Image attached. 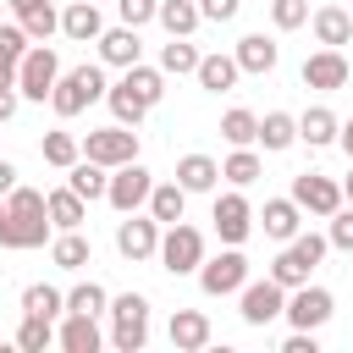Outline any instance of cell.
I'll return each mask as SVG.
<instances>
[{"mask_svg": "<svg viewBox=\"0 0 353 353\" xmlns=\"http://www.w3.org/2000/svg\"><path fill=\"white\" fill-rule=\"evenodd\" d=\"M171 347H176V353L210 347V314H204V309H176V314H171Z\"/></svg>", "mask_w": 353, "mask_h": 353, "instance_id": "d6986e66", "label": "cell"}, {"mask_svg": "<svg viewBox=\"0 0 353 353\" xmlns=\"http://www.w3.org/2000/svg\"><path fill=\"white\" fill-rule=\"evenodd\" d=\"M199 265H204V232L188 226V221H171V226L160 232V270H171V276H199Z\"/></svg>", "mask_w": 353, "mask_h": 353, "instance_id": "5b68a950", "label": "cell"}, {"mask_svg": "<svg viewBox=\"0 0 353 353\" xmlns=\"http://www.w3.org/2000/svg\"><path fill=\"white\" fill-rule=\"evenodd\" d=\"M259 226H265V237H276V243H292V237H298V226H303V210H298V199H265V210H259Z\"/></svg>", "mask_w": 353, "mask_h": 353, "instance_id": "ac0fdd59", "label": "cell"}, {"mask_svg": "<svg viewBox=\"0 0 353 353\" xmlns=\"http://www.w3.org/2000/svg\"><path fill=\"white\" fill-rule=\"evenodd\" d=\"M237 314H243V325H270V320H281V314H287V287H281L276 276H265V281H243V292H237Z\"/></svg>", "mask_w": 353, "mask_h": 353, "instance_id": "52a82bcc", "label": "cell"}, {"mask_svg": "<svg viewBox=\"0 0 353 353\" xmlns=\"http://www.w3.org/2000/svg\"><path fill=\"white\" fill-rule=\"evenodd\" d=\"M331 314H336V298H331L325 287L303 281V287L287 292V320H292V331H320Z\"/></svg>", "mask_w": 353, "mask_h": 353, "instance_id": "7c38bea8", "label": "cell"}, {"mask_svg": "<svg viewBox=\"0 0 353 353\" xmlns=\"http://www.w3.org/2000/svg\"><path fill=\"white\" fill-rule=\"evenodd\" d=\"M116 11H121V22H127V28H143V22H154V17H160V0H116Z\"/></svg>", "mask_w": 353, "mask_h": 353, "instance_id": "ee69618b", "label": "cell"}, {"mask_svg": "<svg viewBox=\"0 0 353 353\" xmlns=\"http://www.w3.org/2000/svg\"><path fill=\"white\" fill-rule=\"evenodd\" d=\"M232 55H237V66H243V72L265 77V72H276V61H281V44H276L270 33H243Z\"/></svg>", "mask_w": 353, "mask_h": 353, "instance_id": "e0dca14e", "label": "cell"}, {"mask_svg": "<svg viewBox=\"0 0 353 353\" xmlns=\"http://www.w3.org/2000/svg\"><path fill=\"white\" fill-rule=\"evenodd\" d=\"M11 188H17V165H11V160H6V154H0V199H6V193H11Z\"/></svg>", "mask_w": 353, "mask_h": 353, "instance_id": "c3c4849f", "label": "cell"}, {"mask_svg": "<svg viewBox=\"0 0 353 353\" xmlns=\"http://www.w3.org/2000/svg\"><path fill=\"white\" fill-rule=\"evenodd\" d=\"M199 22H204L199 0H160V28H165L171 39H193Z\"/></svg>", "mask_w": 353, "mask_h": 353, "instance_id": "1f68e13d", "label": "cell"}, {"mask_svg": "<svg viewBox=\"0 0 353 353\" xmlns=\"http://www.w3.org/2000/svg\"><path fill=\"white\" fill-rule=\"evenodd\" d=\"M342 199H347V204H353V171H347V182H342Z\"/></svg>", "mask_w": 353, "mask_h": 353, "instance_id": "816d5d0a", "label": "cell"}, {"mask_svg": "<svg viewBox=\"0 0 353 353\" xmlns=\"http://www.w3.org/2000/svg\"><path fill=\"white\" fill-rule=\"evenodd\" d=\"M44 199H50V221H55L61 232H77V226H83V215H88V199H83L72 182H66V188H55V193H44Z\"/></svg>", "mask_w": 353, "mask_h": 353, "instance_id": "484cf974", "label": "cell"}, {"mask_svg": "<svg viewBox=\"0 0 353 353\" xmlns=\"http://www.w3.org/2000/svg\"><path fill=\"white\" fill-rule=\"evenodd\" d=\"M22 314L61 320V314H66V292H61V287H50V281H33V287H22Z\"/></svg>", "mask_w": 353, "mask_h": 353, "instance_id": "4dcf8cb0", "label": "cell"}, {"mask_svg": "<svg viewBox=\"0 0 353 353\" xmlns=\"http://www.w3.org/2000/svg\"><path fill=\"white\" fill-rule=\"evenodd\" d=\"M17 22H22V33H28V39H33V44H50V39H55V33H61V11H55V6H50V0H39V6H33V11H22V17H17Z\"/></svg>", "mask_w": 353, "mask_h": 353, "instance_id": "74e56055", "label": "cell"}, {"mask_svg": "<svg viewBox=\"0 0 353 353\" xmlns=\"http://www.w3.org/2000/svg\"><path fill=\"white\" fill-rule=\"evenodd\" d=\"M270 22H276L281 33L303 28V22H309V0H270Z\"/></svg>", "mask_w": 353, "mask_h": 353, "instance_id": "b9f144b4", "label": "cell"}, {"mask_svg": "<svg viewBox=\"0 0 353 353\" xmlns=\"http://www.w3.org/2000/svg\"><path fill=\"white\" fill-rule=\"evenodd\" d=\"M50 199L39 193V188H11L6 193V226H0V248H44L50 243Z\"/></svg>", "mask_w": 353, "mask_h": 353, "instance_id": "6da1fadb", "label": "cell"}, {"mask_svg": "<svg viewBox=\"0 0 353 353\" xmlns=\"http://www.w3.org/2000/svg\"><path fill=\"white\" fill-rule=\"evenodd\" d=\"M6 6H11V11H17V17H22V11H33V6H39V0H6Z\"/></svg>", "mask_w": 353, "mask_h": 353, "instance_id": "f907efd6", "label": "cell"}, {"mask_svg": "<svg viewBox=\"0 0 353 353\" xmlns=\"http://www.w3.org/2000/svg\"><path fill=\"white\" fill-rule=\"evenodd\" d=\"M116 248H121V259H132V265H143V259H160V221L132 210V215L116 226Z\"/></svg>", "mask_w": 353, "mask_h": 353, "instance_id": "4fadbf2b", "label": "cell"}, {"mask_svg": "<svg viewBox=\"0 0 353 353\" xmlns=\"http://www.w3.org/2000/svg\"><path fill=\"white\" fill-rule=\"evenodd\" d=\"M199 11H204V22H232L243 11V0H199Z\"/></svg>", "mask_w": 353, "mask_h": 353, "instance_id": "f6af8a7d", "label": "cell"}, {"mask_svg": "<svg viewBox=\"0 0 353 353\" xmlns=\"http://www.w3.org/2000/svg\"><path fill=\"white\" fill-rule=\"evenodd\" d=\"M110 342H116V353H138L143 342H149V298L143 292H121V298H110Z\"/></svg>", "mask_w": 353, "mask_h": 353, "instance_id": "277c9868", "label": "cell"}, {"mask_svg": "<svg viewBox=\"0 0 353 353\" xmlns=\"http://www.w3.org/2000/svg\"><path fill=\"white\" fill-rule=\"evenodd\" d=\"M336 143L347 149V160H353V121H342V132H336Z\"/></svg>", "mask_w": 353, "mask_h": 353, "instance_id": "681fc988", "label": "cell"}, {"mask_svg": "<svg viewBox=\"0 0 353 353\" xmlns=\"http://www.w3.org/2000/svg\"><path fill=\"white\" fill-rule=\"evenodd\" d=\"M259 143H265L270 154L292 149V143H298V116H287V110H270V116H259Z\"/></svg>", "mask_w": 353, "mask_h": 353, "instance_id": "836d02e7", "label": "cell"}, {"mask_svg": "<svg viewBox=\"0 0 353 353\" xmlns=\"http://www.w3.org/2000/svg\"><path fill=\"white\" fill-rule=\"evenodd\" d=\"M66 182L94 204V199H105V193H110V165H99V160H88V154H83V160L66 171Z\"/></svg>", "mask_w": 353, "mask_h": 353, "instance_id": "f1b7e54d", "label": "cell"}, {"mask_svg": "<svg viewBox=\"0 0 353 353\" xmlns=\"http://www.w3.org/2000/svg\"><path fill=\"white\" fill-rule=\"evenodd\" d=\"M17 99H22V94H17V83H0V121H11V116H17Z\"/></svg>", "mask_w": 353, "mask_h": 353, "instance_id": "7dc6e473", "label": "cell"}, {"mask_svg": "<svg viewBox=\"0 0 353 353\" xmlns=\"http://www.w3.org/2000/svg\"><path fill=\"white\" fill-rule=\"evenodd\" d=\"M193 77H199V88H204V94H232V88H237V77H243V66H237V55H221V50H215V55H204V61H199V72H193Z\"/></svg>", "mask_w": 353, "mask_h": 353, "instance_id": "ffe728a7", "label": "cell"}, {"mask_svg": "<svg viewBox=\"0 0 353 353\" xmlns=\"http://www.w3.org/2000/svg\"><path fill=\"white\" fill-rule=\"evenodd\" d=\"M121 83H127L149 110L165 99V72H160V66H143V61H138V66H127V72H121Z\"/></svg>", "mask_w": 353, "mask_h": 353, "instance_id": "d6a6232c", "label": "cell"}, {"mask_svg": "<svg viewBox=\"0 0 353 353\" xmlns=\"http://www.w3.org/2000/svg\"><path fill=\"white\" fill-rule=\"evenodd\" d=\"M28 50H33V39L22 33V22H0V83H17V66Z\"/></svg>", "mask_w": 353, "mask_h": 353, "instance_id": "4316f807", "label": "cell"}, {"mask_svg": "<svg viewBox=\"0 0 353 353\" xmlns=\"http://www.w3.org/2000/svg\"><path fill=\"white\" fill-rule=\"evenodd\" d=\"M39 154H44V165H55V171H72V165L83 160V138L55 127V132H44V138H39Z\"/></svg>", "mask_w": 353, "mask_h": 353, "instance_id": "d4e9b609", "label": "cell"}, {"mask_svg": "<svg viewBox=\"0 0 353 353\" xmlns=\"http://www.w3.org/2000/svg\"><path fill=\"white\" fill-rule=\"evenodd\" d=\"M292 199H298V210L303 215H320V221H331L347 199H342V182L336 176H320V171H298L292 176Z\"/></svg>", "mask_w": 353, "mask_h": 353, "instance_id": "ba28073f", "label": "cell"}, {"mask_svg": "<svg viewBox=\"0 0 353 353\" xmlns=\"http://www.w3.org/2000/svg\"><path fill=\"white\" fill-rule=\"evenodd\" d=\"M281 353H320V342H314V331H292L281 342Z\"/></svg>", "mask_w": 353, "mask_h": 353, "instance_id": "bcb514c9", "label": "cell"}, {"mask_svg": "<svg viewBox=\"0 0 353 353\" xmlns=\"http://www.w3.org/2000/svg\"><path fill=\"white\" fill-rule=\"evenodd\" d=\"M83 154L116 171V165L138 160V132H132V127H121V121H116V127H94V132L83 138Z\"/></svg>", "mask_w": 353, "mask_h": 353, "instance_id": "8fae6325", "label": "cell"}, {"mask_svg": "<svg viewBox=\"0 0 353 353\" xmlns=\"http://www.w3.org/2000/svg\"><path fill=\"white\" fill-rule=\"evenodd\" d=\"M243 281H248V259H243V248H232V243H226V254H215V259L199 265V287H204V298L243 292Z\"/></svg>", "mask_w": 353, "mask_h": 353, "instance_id": "30bf717a", "label": "cell"}, {"mask_svg": "<svg viewBox=\"0 0 353 353\" xmlns=\"http://www.w3.org/2000/svg\"><path fill=\"white\" fill-rule=\"evenodd\" d=\"M55 347H66V353H99V320L94 314H66L61 331H55Z\"/></svg>", "mask_w": 353, "mask_h": 353, "instance_id": "7402d4cb", "label": "cell"}, {"mask_svg": "<svg viewBox=\"0 0 353 353\" xmlns=\"http://www.w3.org/2000/svg\"><path fill=\"white\" fill-rule=\"evenodd\" d=\"M309 28H314V39L331 44V50H342V44L353 39V17H347L342 6H314V11H309Z\"/></svg>", "mask_w": 353, "mask_h": 353, "instance_id": "44dd1931", "label": "cell"}, {"mask_svg": "<svg viewBox=\"0 0 353 353\" xmlns=\"http://www.w3.org/2000/svg\"><path fill=\"white\" fill-rule=\"evenodd\" d=\"M336 132H342V121H336L325 105H309V110L298 116V138H303L309 149H325V143H336Z\"/></svg>", "mask_w": 353, "mask_h": 353, "instance_id": "cb8c5ba5", "label": "cell"}, {"mask_svg": "<svg viewBox=\"0 0 353 353\" xmlns=\"http://www.w3.org/2000/svg\"><path fill=\"white\" fill-rule=\"evenodd\" d=\"M199 50H193V39H171V44H160V72L165 77H188V72H199Z\"/></svg>", "mask_w": 353, "mask_h": 353, "instance_id": "f35d334b", "label": "cell"}, {"mask_svg": "<svg viewBox=\"0 0 353 353\" xmlns=\"http://www.w3.org/2000/svg\"><path fill=\"white\" fill-rule=\"evenodd\" d=\"M61 33H66V39H77V44L99 39V33H105V17H99V6H94V0H72V6L61 11Z\"/></svg>", "mask_w": 353, "mask_h": 353, "instance_id": "603a6c76", "label": "cell"}, {"mask_svg": "<svg viewBox=\"0 0 353 353\" xmlns=\"http://www.w3.org/2000/svg\"><path fill=\"white\" fill-rule=\"evenodd\" d=\"M94 44H99V61H105V66H121V72H127V66H138V55H143L138 28H127V22H121V28H105Z\"/></svg>", "mask_w": 353, "mask_h": 353, "instance_id": "2e32d148", "label": "cell"}, {"mask_svg": "<svg viewBox=\"0 0 353 353\" xmlns=\"http://www.w3.org/2000/svg\"><path fill=\"white\" fill-rule=\"evenodd\" d=\"M105 309H110V292H105L99 281H77V287L66 292V314H94V320H99Z\"/></svg>", "mask_w": 353, "mask_h": 353, "instance_id": "ab89813d", "label": "cell"}, {"mask_svg": "<svg viewBox=\"0 0 353 353\" xmlns=\"http://www.w3.org/2000/svg\"><path fill=\"white\" fill-rule=\"evenodd\" d=\"M105 94H110V83H105L99 66H72V72H61V83H55V94H50V110H55L61 121H72V116H83L94 99H105Z\"/></svg>", "mask_w": 353, "mask_h": 353, "instance_id": "3957f363", "label": "cell"}, {"mask_svg": "<svg viewBox=\"0 0 353 353\" xmlns=\"http://www.w3.org/2000/svg\"><path fill=\"white\" fill-rule=\"evenodd\" d=\"M325 237H331V248H342V254H353V204H342V210L331 215V226H325Z\"/></svg>", "mask_w": 353, "mask_h": 353, "instance_id": "7bdbcfd3", "label": "cell"}, {"mask_svg": "<svg viewBox=\"0 0 353 353\" xmlns=\"http://www.w3.org/2000/svg\"><path fill=\"white\" fill-rule=\"evenodd\" d=\"M149 193H154V176H149L138 160H127V165L110 171V193H105V204H110L116 215H132V210L149 204Z\"/></svg>", "mask_w": 353, "mask_h": 353, "instance_id": "9c48e42d", "label": "cell"}, {"mask_svg": "<svg viewBox=\"0 0 353 353\" xmlns=\"http://www.w3.org/2000/svg\"><path fill=\"white\" fill-rule=\"evenodd\" d=\"M55 83H61V55H55L50 44H33V50L22 55V66H17V94L44 105V99L55 94Z\"/></svg>", "mask_w": 353, "mask_h": 353, "instance_id": "8992f818", "label": "cell"}, {"mask_svg": "<svg viewBox=\"0 0 353 353\" xmlns=\"http://www.w3.org/2000/svg\"><path fill=\"white\" fill-rule=\"evenodd\" d=\"M176 182H182L188 193H210V188L221 182V165H215L210 154H182V160H176Z\"/></svg>", "mask_w": 353, "mask_h": 353, "instance_id": "83f0119b", "label": "cell"}, {"mask_svg": "<svg viewBox=\"0 0 353 353\" xmlns=\"http://www.w3.org/2000/svg\"><path fill=\"white\" fill-rule=\"evenodd\" d=\"M0 226H6V199H0Z\"/></svg>", "mask_w": 353, "mask_h": 353, "instance_id": "f5cc1de1", "label": "cell"}, {"mask_svg": "<svg viewBox=\"0 0 353 353\" xmlns=\"http://www.w3.org/2000/svg\"><path fill=\"white\" fill-rule=\"evenodd\" d=\"M210 221H215V237H221V243L243 248V237L254 232V204H248L243 193H221L215 210H210Z\"/></svg>", "mask_w": 353, "mask_h": 353, "instance_id": "5bb4252c", "label": "cell"}, {"mask_svg": "<svg viewBox=\"0 0 353 353\" xmlns=\"http://www.w3.org/2000/svg\"><path fill=\"white\" fill-rule=\"evenodd\" d=\"M221 138H226L232 149H248V143H259V116H254V110H243V105H232V110L221 116Z\"/></svg>", "mask_w": 353, "mask_h": 353, "instance_id": "d590c367", "label": "cell"}, {"mask_svg": "<svg viewBox=\"0 0 353 353\" xmlns=\"http://www.w3.org/2000/svg\"><path fill=\"white\" fill-rule=\"evenodd\" d=\"M325 254H331V237H325V232H298V237L270 259V276L292 292V287H303V281L320 270V259H325Z\"/></svg>", "mask_w": 353, "mask_h": 353, "instance_id": "7a4b0ae2", "label": "cell"}, {"mask_svg": "<svg viewBox=\"0 0 353 353\" xmlns=\"http://www.w3.org/2000/svg\"><path fill=\"white\" fill-rule=\"evenodd\" d=\"M50 259H55V270H83V265L94 259V243H88L83 232H61V237L50 243Z\"/></svg>", "mask_w": 353, "mask_h": 353, "instance_id": "e575fe53", "label": "cell"}, {"mask_svg": "<svg viewBox=\"0 0 353 353\" xmlns=\"http://www.w3.org/2000/svg\"><path fill=\"white\" fill-rule=\"evenodd\" d=\"M50 342H55V320L22 314V325H17V347H22V353H44Z\"/></svg>", "mask_w": 353, "mask_h": 353, "instance_id": "60d3db41", "label": "cell"}, {"mask_svg": "<svg viewBox=\"0 0 353 353\" xmlns=\"http://www.w3.org/2000/svg\"><path fill=\"white\" fill-rule=\"evenodd\" d=\"M298 77H303V88H325V94H331V88H342V83H347V55H342V50H331V44H320V50L298 66Z\"/></svg>", "mask_w": 353, "mask_h": 353, "instance_id": "9a60e30c", "label": "cell"}, {"mask_svg": "<svg viewBox=\"0 0 353 353\" xmlns=\"http://www.w3.org/2000/svg\"><path fill=\"white\" fill-rule=\"evenodd\" d=\"M221 176H226L232 188H248V182H259V176H265V160L254 154V143H248V149H232V154L221 160Z\"/></svg>", "mask_w": 353, "mask_h": 353, "instance_id": "8d00e7d4", "label": "cell"}, {"mask_svg": "<svg viewBox=\"0 0 353 353\" xmlns=\"http://www.w3.org/2000/svg\"><path fill=\"white\" fill-rule=\"evenodd\" d=\"M182 210H188V188L171 176V182H154V193H149V215L160 221V226H171V221H182Z\"/></svg>", "mask_w": 353, "mask_h": 353, "instance_id": "f546056e", "label": "cell"}]
</instances>
